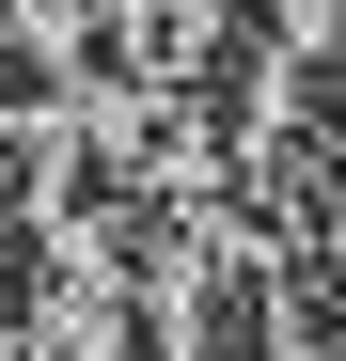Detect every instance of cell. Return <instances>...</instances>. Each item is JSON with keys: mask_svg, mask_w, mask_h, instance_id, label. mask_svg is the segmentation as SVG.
Here are the masks:
<instances>
[{"mask_svg": "<svg viewBox=\"0 0 346 361\" xmlns=\"http://www.w3.org/2000/svg\"><path fill=\"white\" fill-rule=\"evenodd\" d=\"M0 47L32 79H79V63H110V0H0Z\"/></svg>", "mask_w": 346, "mask_h": 361, "instance_id": "cell-1", "label": "cell"}, {"mask_svg": "<svg viewBox=\"0 0 346 361\" xmlns=\"http://www.w3.org/2000/svg\"><path fill=\"white\" fill-rule=\"evenodd\" d=\"M268 47L283 63H346V0H268Z\"/></svg>", "mask_w": 346, "mask_h": 361, "instance_id": "cell-2", "label": "cell"}, {"mask_svg": "<svg viewBox=\"0 0 346 361\" xmlns=\"http://www.w3.org/2000/svg\"><path fill=\"white\" fill-rule=\"evenodd\" d=\"M0 267H16V204H0Z\"/></svg>", "mask_w": 346, "mask_h": 361, "instance_id": "cell-3", "label": "cell"}]
</instances>
